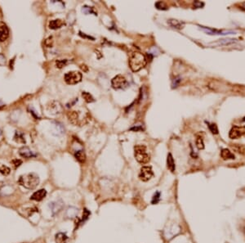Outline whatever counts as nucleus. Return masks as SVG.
<instances>
[{
    "label": "nucleus",
    "mask_w": 245,
    "mask_h": 243,
    "mask_svg": "<svg viewBox=\"0 0 245 243\" xmlns=\"http://www.w3.org/2000/svg\"><path fill=\"white\" fill-rule=\"evenodd\" d=\"M129 66L133 72H137L146 66L147 61L143 53L140 52H133L129 57Z\"/></svg>",
    "instance_id": "1"
},
{
    "label": "nucleus",
    "mask_w": 245,
    "mask_h": 243,
    "mask_svg": "<svg viewBox=\"0 0 245 243\" xmlns=\"http://www.w3.org/2000/svg\"><path fill=\"white\" fill-rule=\"evenodd\" d=\"M20 185L27 189H34L39 184V178L34 173L21 175L18 180Z\"/></svg>",
    "instance_id": "2"
},
{
    "label": "nucleus",
    "mask_w": 245,
    "mask_h": 243,
    "mask_svg": "<svg viewBox=\"0 0 245 243\" xmlns=\"http://www.w3.org/2000/svg\"><path fill=\"white\" fill-rule=\"evenodd\" d=\"M134 156L136 160L141 164H147L150 160V156L146 152V147L143 145L135 146Z\"/></svg>",
    "instance_id": "3"
},
{
    "label": "nucleus",
    "mask_w": 245,
    "mask_h": 243,
    "mask_svg": "<svg viewBox=\"0 0 245 243\" xmlns=\"http://www.w3.org/2000/svg\"><path fill=\"white\" fill-rule=\"evenodd\" d=\"M82 80V74L79 71H70L65 75V81L68 84H76Z\"/></svg>",
    "instance_id": "4"
},
{
    "label": "nucleus",
    "mask_w": 245,
    "mask_h": 243,
    "mask_svg": "<svg viewBox=\"0 0 245 243\" xmlns=\"http://www.w3.org/2000/svg\"><path fill=\"white\" fill-rule=\"evenodd\" d=\"M111 84H112L114 88L119 89V88H125L128 85V82H127L125 77H124L123 75H118L113 79L112 81H111Z\"/></svg>",
    "instance_id": "5"
},
{
    "label": "nucleus",
    "mask_w": 245,
    "mask_h": 243,
    "mask_svg": "<svg viewBox=\"0 0 245 243\" xmlns=\"http://www.w3.org/2000/svg\"><path fill=\"white\" fill-rule=\"evenodd\" d=\"M154 176V173L150 166H144L141 169V172L139 174V178L141 181L147 182L149 181L152 177Z\"/></svg>",
    "instance_id": "6"
},
{
    "label": "nucleus",
    "mask_w": 245,
    "mask_h": 243,
    "mask_svg": "<svg viewBox=\"0 0 245 243\" xmlns=\"http://www.w3.org/2000/svg\"><path fill=\"white\" fill-rule=\"evenodd\" d=\"M243 133H244V129L243 128L238 127V126H234L229 133V137L231 139H237V138L242 137Z\"/></svg>",
    "instance_id": "7"
},
{
    "label": "nucleus",
    "mask_w": 245,
    "mask_h": 243,
    "mask_svg": "<svg viewBox=\"0 0 245 243\" xmlns=\"http://www.w3.org/2000/svg\"><path fill=\"white\" fill-rule=\"evenodd\" d=\"M200 28L205 31L206 33L209 34V35H231V34H235L234 31L227 30V31H222V30H217L212 29V28H208L205 26H200Z\"/></svg>",
    "instance_id": "8"
},
{
    "label": "nucleus",
    "mask_w": 245,
    "mask_h": 243,
    "mask_svg": "<svg viewBox=\"0 0 245 243\" xmlns=\"http://www.w3.org/2000/svg\"><path fill=\"white\" fill-rule=\"evenodd\" d=\"M9 35V30L4 22L0 21V42H3Z\"/></svg>",
    "instance_id": "9"
},
{
    "label": "nucleus",
    "mask_w": 245,
    "mask_h": 243,
    "mask_svg": "<svg viewBox=\"0 0 245 243\" xmlns=\"http://www.w3.org/2000/svg\"><path fill=\"white\" fill-rule=\"evenodd\" d=\"M47 195V191L45 189H40V190L37 191L31 196L30 199L33 201H42L43 199L46 197Z\"/></svg>",
    "instance_id": "10"
},
{
    "label": "nucleus",
    "mask_w": 245,
    "mask_h": 243,
    "mask_svg": "<svg viewBox=\"0 0 245 243\" xmlns=\"http://www.w3.org/2000/svg\"><path fill=\"white\" fill-rule=\"evenodd\" d=\"M19 154H20L22 157L27 158V159L31 158V157H35V154H34L33 152H32L29 147H24L20 148V151H19Z\"/></svg>",
    "instance_id": "11"
},
{
    "label": "nucleus",
    "mask_w": 245,
    "mask_h": 243,
    "mask_svg": "<svg viewBox=\"0 0 245 243\" xmlns=\"http://www.w3.org/2000/svg\"><path fill=\"white\" fill-rule=\"evenodd\" d=\"M67 116H68L69 120L73 124H78L79 121V113L77 111H70L67 113Z\"/></svg>",
    "instance_id": "12"
},
{
    "label": "nucleus",
    "mask_w": 245,
    "mask_h": 243,
    "mask_svg": "<svg viewBox=\"0 0 245 243\" xmlns=\"http://www.w3.org/2000/svg\"><path fill=\"white\" fill-rule=\"evenodd\" d=\"M168 23L171 26L177 30L183 29L184 26H185V23H184L183 21L176 20V19H169V20L168 21Z\"/></svg>",
    "instance_id": "13"
},
{
    "label": "nucleus",
    "mask_w": 245,
    "mask_h": 243,
    "mask_svg": "<svg viewBox=\"0 0 245 243\" xmlns=\"http://www.w3.org/2000/svg\"><path fill=\"white\" fill-rule=\"evenodd\" d=\"M65 25V21L61 19H56L49 22V28L52 30H57L61 28Z\"/></svg>",
    "instance_id": "14"
},
{
    "label": "nucleus",
    "mask_w": 245,
    "mask_h": 243,
    "mask_svg": "<svg viewBox=\"0 0 245 243\" xmlns=\"http://www.w3.org/2000/svg\"><path fill=\"white\" fill-rule=\"evenodd\" d=\"M49 111L52 113H61L62 111V106L58 102H52L50 106H48Z\"/></svg>",
    "instance_id": "15"
},
{
    "label": "nucleus",
    "mask_w": 245,
    "mask_h": 243,
    "mask_svg": "<svg viewBox=\"0 0 245 243\" xmlns=\"http://www.w3.org/2000/svg\"><path fill=\"white\" fill-rule=\"evenodd\" d=\"M167 166H168V169L170 170L172 173L175 172V170H176V165H175V161L174 159H173V157L171 153H168V158H167Z\"/></svg>",
    "instance_id": "16"
},
{
    "label": "nucleus",
    "mask_w": 245,
    "mask_h": 243,
    "mask_svg": "<svg viewBox=\"0 0 245 243\" xmlns=\"http://www.w3.org/2000/svg\"><path fill=\"white\" fill-rule=\"evenodd\" d=\"M221 157L223 160H234V155L227 148H223L221 152Z\"/></svg>",
    "instance_id": "17"
},
{
    "label": "nucleus",
    "mask_w": 245,
    "mask_h": 243,
    "mask_svg": "<svg viewBox=\"0 0 245 243\" xmlns=\"http://www.w3.org/2000/svg\"><path fill=\"white\" fill-rule=\"evenodd\" d=\"M56 243H66L68 236L64 232H59L56 235Z\"/></svg>",
    "instance_id": "18"
},
{
    "label": "nucleus",
    "mask_w": 245,
    "mask_h": 243,
    "mask_svg": "<svg viewBox=\"0 0 245 243\" xmlns=\"http://www.w3.org/2000/svg\"><path fill=\"white\" fill-rule=\"evenodd\" d=\"M75 157L76 158L78 161H79L80 163H84L86 161V155L84 153V151H78L75 153Z\"/></svg>",
    "instance_id": "19"
},
{
    "label": "nucleus",
    "mask_w": 245,
    "mask_h": 243,
    "mask_svg": "<svg viewBox=\"0 0 245 243\" xmlns=\"http://www.w3.org/2000/svg\"><path fill=\"white\" fill-rule=\"evenodd\" d=\"M236 42V39H223V40L218 41V44H221V45H230V44H234Z\"/></svg>",
    "instance_id": "20"
},
{
    "label": "nucleus",
    "mask_w": 245,
    "mask_h": 243,
    "mask_svg": "<svg viewBox=\"0 0 245 243\" xmlns=\"http://www.w3.org/2000/svg\"><path fill=\"white\" fill-rule=\"evenodd\" d=\"M82 96H83V97L84 98V100H85L87 102H88V103L93 102L95 101L93 96L91 95L89 93H88V92H83V93H82Z\"/></svg>",
    "instance_id": "21"
},
{
    "label": "nucleus",
    "mask_w": 245,
    "mask_h": 243,
    "mask_svg": "<svg viewBox=\"0 0 245 243\" xmlns=\"http://www.w3.org/2000/svg\"><path fill=\"white\" fill-rule=\"evenodd\" d=\"M51 206L52 209L53 214H56V213H58L60 210H61L63 205H62V204H59L58 202H56V203H52Z\"/></svg>",
    "instance_id": "22"
},
{
    "label": "nucleus",
    "mask_w": 245,
    "mask_h": 243,
    "mask_svg": "<svg viewBox=\"0 0 245 243\" xmlns=\"http://www.w3.org/2000/svg\"><path fill=\"white\" fill-rule=\"evenodd\" d=\"M10 168L7 167V166L2 165V164H0V173L3 175H7L10 174Z\"/></svg>",
    "instance_id": "23"
},
{
    "label": "nucleus",
    "mask_w": 245,
    "mask_h": 243,
    "mask_svg": "<svg viewBox=\"0 0 245 243\" xmlns=\"http://www.w3.org/2000/svg\"><path fill=\"white\" fill-rule=\"evenodd\" d=\"M196 146L198 147V149L201 150L204 148V143H203V138L201 137H198L196 138Z\"/></svg>",
    "instance_id": "24"
},
{
    "label": "nucleus",
    "mask_w": 245,
    "mask_h": 243,
    "mask_svg": "<svg viewBox=\"0 0 245 243\" xmlns=\"http://www.w3.org/2000/svg\"><path fill=\"white\" fill-rule=\"evenodd\" d=\"M208 124L210 131H211L213 134H217V133H218V129H217V126H216V124H210V123H208Z\"/></svg>",
    "instance_id": "25"
},
{
    "label": "nucleus",
    "mask_w": 245,
    "mask_h": 243,
    "mask_svg": "<svg viewBox=\"0 0 245 243\" xmlns=\"http://www.w3.org/2000/svg\"><path fill=\"white\" fill-rule=\"evenodd\" d=\"M155 7L158 9H159V10H167V9H168L167 5L163 2H161V1H160V2H155Z\"/></svg>",
    "instance_id": "26"
},
{
    "label": "nucleus",
    "mask_w": 245,
    "mask_h": 243,
    "mask_svg": "<svg viewBox=\"0 0 245 243\" xmlns=\"http://www.w3.org/2000/svg\"><path fill=\"white\" fill-rule=\"evenodd\" d=\"M67 62V60H58V61H57V66L58 68H62L63 66H66V64Z\"/></svg>",
    "instance_id": "27"
},
{
    "label": "nucleus",
    "mask_w": 245,
    "mask_h": 243,
    "mask_svg": "<svg viewBox=\"0 0 245 243\" xmlns=\"http://www.w3.org/2000/svg\"><path fill=\"white\" fill-rule=\"evenodd\" d=\"M159 197H160V193L159 192H156L152 199V204H157L159 201Z\"/></svg>",
    "instance_id": "28"
},
{
    "label": "nucleus",
    "mask_w": 245,
    "mask_h": 243,
    "mask_svg": "<svg viewBox=\"0 0 245 243\" xmlns=\"http://www.w3.org/2000/svg\"><path fill=\"white\" fill-rule=\"evenodd\" d=\"M15 137L16 138L18 137V138H19V139L17 140V142H21V143H25V140L24 139V137H23L22 133H20V132H16V136H15Z\"/></svg>",
    "instance_id": "29"
},
{
    "label": "nucleus",
    "mask_w": 245,
    "mask_h": 243,
    "mask_svg": "<svg viewBox=\"0 0 245 243\" xmlns=\"http://www.w3.org/2000/svg\"><path fill=\"white\" fill-rule=\"evenodd\" d=\"M204 6V3L203 2H199V1H195V2H194V7H195V8H199V7H202Z\"/></svg>",
    "instance_id": "30"
},
{
    "label": "nucleus",
    "mask_w": 245,
    "mask_h": 243,
    "mask_svg": "<svg viewBox=\"0 0 245 243\" xmlns=\"http://www.w3.org/2000/svg\"><path fill=\"white\" fill-rule=\"evenodd\" d=\"M181 82V80H180V78H176V79H174V80H173V82H172V88H176V87H177V85L179 84V83Z\"/></svg>",
    "instance_id": "31"
},
{
    "label": "nucleus",
    "mask_w": 245,
    "mask_h": 243,
    "mask_svg": "<svg viewBox=\"0 0 245 243\" xmlns=\"http://www.w3.org/2000/svg\"><path fill=\"white\" fill-rule=\"evenodd\" d=\"M22 163V161H20V160H14L13 161V164L15 165L16 167H17V166H20V164Z\"/></svg>",
    "instance_id": "32"
},
{
    "label": "nucleus",
    "mask_w": 245,
    "mask_h": 243,
    "mask_svg": "<svg viewBox=\"0 0 245 243\" xmlns=\"http://www.w3.org/2000/svg\"><path fill=\"white\" fill-rule=\"evenodd\" d=\"M1 135H2V130L0 129V137H1Z\"/></svg>",
    "instance_id": "33"
},
{
    "label": "nucleus",
    "mask_w": 245,
    "mask_h": 243,
    "mask_svg": "<svg viewBox=\"0 0 245 243\" xmlns=\"http://www.w3.org/2000/svg\"><path fill=\"white\" fill-rule=\"evenodd\" d=\"M244 5H245V2H244Z\"/></svg>",
    "instance_id": "34"
}]
</instances>
